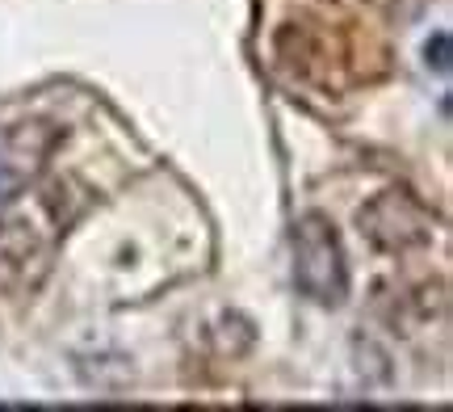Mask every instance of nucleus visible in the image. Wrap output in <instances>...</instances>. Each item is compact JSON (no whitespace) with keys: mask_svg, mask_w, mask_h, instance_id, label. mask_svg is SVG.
<instances>
[{"mask_svg":"<svg viewBox=\"0 0 453 412\" xmlns=\"http://www.w3.org/2000/svg\"><path fill=\"white\" fill-rule=\"evenodd\" d=\"M294 286L315 307H340L349 299L344 245L324 214H303L294 223Z\"/></svg>","mask_w":453,"mask_h":412,"instance_id":"nucleus-1","label":"nucleus"},{"mask_svg":"<svg viewBox=\"0 0 453 412\" xmlns=\"http://www.w3.org/2000/svg\"><path fill=\"white\" fill-rule=\"evenodd\" d=\"M424 55H428V67H433L437 76H449V34L445 30L433 34L428 47H424Z\"/></svg>","mask_w":453,"mask_h":412,"instance_id":"nucleus-2","label":"nucleus"}]
</instances>
